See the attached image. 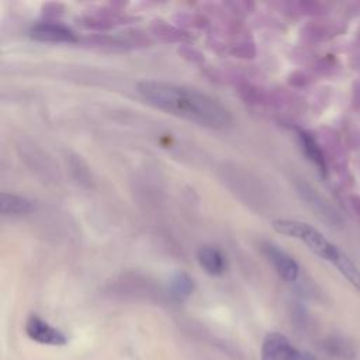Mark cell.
<instances>
[{"label":"cell","mask_w":360,"mask_h":360,"mask_svg":"<svg viewBox=\"0 0 360 360\" xmlns=\"http://www.w3.org/2000/svg\"><path fill=\"white\" fill-rule=\"evenodd\" d=\"M169 288H170V294L174 298L183 300L191 294V291L194 288V283L188 274H186L184 271H177L170 278Z\"/></svg>","instance_id":"10"},{"label":"cell","mask_w":360,"mask_h":360,"mask_svg":"<svg viewBox=\"0 0 360 360\" xmlns=\"http://www.w3.org/2000/svg\"><path fill=\"white\" fill-rule=\"evenodd\" d=\"M136 89L149 104L190 122L208 128H224L231 122L229 111L198 90L159 80L139 82Z\"/></svg>","instance_id":"1"},{"label":"cell","mask_w":360,"mask_h":360,"mask_svg":"<svg viewBox=\"0 0 360 360\" xmlns=\"http://www.w3.org/2000/svg\"><path fill=\"white\" fill-rule=\"evenodd\" d=\"M304 356L281 333H269L262 345V360H302Z\"/></svg>","instance_id":"3"},{"label":"cell","mask_w":360,"mask_h":360,"mask_svg":"<svg viewBox=\"0 0 360 360\" xmlns=\"http://www.w3.org/2000/svg\"><path fill=\"white\" fill-rule=\"evenodd\" d=\"M32 208V202L25 197L10 193H0V212L3 215H21L30 212Z\"/></svg>","instance_id":"9"},{"label":"cell","mask_w":360,"mask_h":360,"mask_svg":"<svg viewBox=\"0 0 360 360\" xmlns=\"http://www.w3.org/2000/svg\"><path fill=\"white\" fill-rule=\"evenodd\" d=\"M197 259L205 273L211 276H221L226 269L224 255L214 246H202L197 253Z\"/></svg>","instance_id":"7"},{"label":"cell","mask_w":360,"mask_h":360,"mask_svg":"<svg viewBox=\"0 0 360 360\" xmlns=\"http://www.w3.org/2000/svg\"><path fill=\"white\" fill-rule=\"evenodd\" d=\"M25 333L30 339L49 346H63L66 345V336L46 321L37 315H31L25 322Z\"/></svg>","instance_id":"4"},{"label":"cell","mask_w":360,"mask_h":360,"mask_svg":"<svg viewBox=\"0 0 360 360\" xmlns=\"http://www.w3.org/2000/svg\"><path fill=\"white\" fill-rule=\"evenodd\" d=\"M263 252L283 280L292 283L298 278L300 266L288 253H285L284 250H281L278 246L273 243H266L263 246Z\"/></svg>","instance_id":"5"},{"label":"cell","mask_w":360,"mask_h":360,"mask_svg":"<svg viewBox=\"0 0 360 360\" xmlns=\"http://www.w3.org/2000/svg\"><path fill=\"white\" fill-rule=\"evenodd\" d=\"M298 138H300V143H301V148H302V152L305 153V156L316 166L319 173L325 176V173H326L325 158H323V153H322L319 145L314 139V136L311 134L300 129Z\"/></svg>","instance_id":"8"},{"label":"cell","mask_w":360,"mask_h":360,"mask_svg":"<svg viewBox=\"0 0 360 360\" xmlns=\"http://www.w3.org/2000/svg\"><path fill=\"white\" fill-rule=\"evenodd\" d=\"M271 226L276 232L281 235L301 240L318 257L333 264L340 274H343L346 269L353 263L349 256L342 252L335 243H332L319 229L305 221L278 218L271 222Z\"/></svg>","instance_id":"2"},{"label":"cell","mask_w":360,"mask_h":360,"mask_svg":"<svg viewBox=\"0 0 360 360\" xmlns=\"http://www.w3.org/2000/svg\"><path fill=\"white\" fill-rule=\"evenodd\" d=\"M31 38L39 42H75V32L60 24L39 22L30 30Z\"/></svg>","instance_id":"6"}]
</instances>
